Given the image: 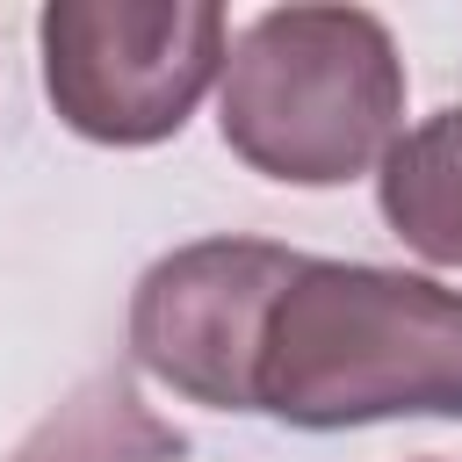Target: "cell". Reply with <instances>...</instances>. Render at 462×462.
Here are the masks:
<instances>
[{"instance_id": "1", "label": "cell", "mask_w": 462, "mask_h": 462, "mask_svg": "<svg viewBox=\"0 0 462 462\" xmlns=\"http://www.w3.org/2000/svg\"><path fill=\"white\" fill-rule=\"evenodd\" d=\"M253 404L303 433L462 419V289L303 253L296 282L267 310Z\"/></svg>"}, {"instance_id": "2", "label": "cell", "mask_w": 462, "mask_h": 462, "mask_svg": "<svg viewBox=\"0 0 462 462\" xmlns=\"http://www.w3.org/2000/svg\"><path fill=\"white\" fill-rule=\"evenodd\" d=\"M404 123V58L368 7H267L224 58V144L289 188L368 173Z\"/></svg>"}, {"instance_id": "3", "label": "cell", "mask_w": 462, "mask_h": 462, "mask_svg": "<svg viewBox=\"0 0 462 462\" xmlns=\"http://www.w3.org/2000/svg\"><path fill=\"white\" fill-rule=\"evenodd\" d=\"M43 94L94 144H159L231 58V22L209 0H51L36 22Z\"/></svg>"}, {"instance_id": "4", "label": "cell", "mask_w": 462, "mask_h": 462, "mask_svg": "<svg viewBox=\"0 0 462 462\" xmlns=\"http://www.w3.org/2000/svg\"><path fill=\"white\" fill-rule=\"evenodd\" d=\"M303 253L267 238H195L144 267L130 296V354L166 390L209 411H260V339L274 296L296 282Z\"/></svg>"}, {"instance_id": "5", "label": "cell", "mask_w": 462, "mask_h": 462, "mask_svg": "<svg viewBox=\"0 0 462 462\" xmlns=\"http://www.w3.org/2000/svg\"><path fill=\"white\" fill-rule=\"evenodd\" d=\"M188 433L166 426L123 368H94L72 383L7 462H180Z\"/></svg>"}, {"instance_id": "6", "label": "cell", "mask_w": 462, "mask_h": 462, "mask_svg": "<svg viewBox=\"0 0 462 462\" xmlns=\"http://www.w3.org/2000/svg\"><path fill=\"white\" fill-rule=\"evenodd\" d=\"M383 224L433 267H462V108L426 116L383 152Z\"/></svg>"}]
</instances>
